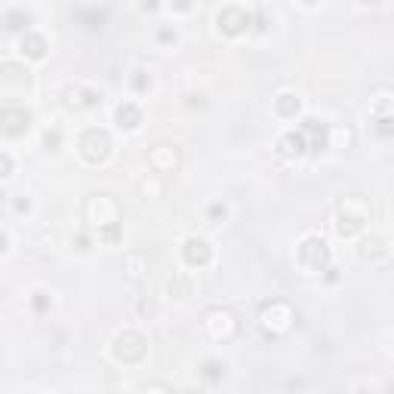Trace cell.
<instances>
[{
  "instance_id": "obj_1",
  "label": "cell",
  "mask_w": 394,
  "mask_h": 394,
  "mask_svg": "<svg viewBox=\"0 0 394 394\" xmlns=\"http://www.w3.org/2000/svg\"><path fill=\"white\" fill-rule=\"evenodd\" d=\"M299 265L305 271H326V265H330V247H326L324 237L311 234L305 237V241L299 243Z\"/></svg>"
},
{
  "instance_id": "obj_2",
  "label": "cell",
  "mask_w": 394,
  "mask_h": 394,
  "mask_svg": "<svg viewBox=\"0 0 394 394\" xmlns=\"http://www.w3.org/2000/svg\"><path fill=\"white\" fill-rule=\"evenodd\" d=\"M145 351H148V342L142 333H136V330L121 333V336L114 339V345H111V354L121 363H139L145 358Z\"/></svg>"
},
{
  "instance_id": "obj_3",
  "label": "cell",
  "mask_w": 394,
  "mask_h": 394,
  "mask_svg": "<svg viewBox=\"0 0 394 394\" xmlns=\"http://www.w3.org/2000/svg\"><path fill=\"white\" fill-rule=\"evenodd\" d=\"M80 158L86 163H102L111 154V136L105 130H99V126H93V130H86L84 136H80Z\"/></svg>"
},
{
  "instance_id": "obj_4",
  "label": "cell",
  "mask_w": 394,
  "mask_h": 394,
  "mask_svg": "<svg viewBox=\"0 0 394 394\" xmlns=\"http://www.w3.org/2000/svg\"><path fill=\"white\" fill-rule=\"evenodd\" d=\"M250 22L252 16L243 6H225V10H219V16H215V25H219V31L222 34H228V37H237V34H243L250 28Z\"/></svg>"
},
{
  "instance_id": "obj_5",
  "label": "cell",
  "mask_w": 394,
  "mask_h": 394,
  "mask_svg": "<svg viewBox=\"0 0 394 394\" xmlns=\"http://www.w3.org/2000/svg\"><path fill=\"white\" fill-rule=\"evenodd\" d=\"M28 126H31V114H28V111H22V108H0V132H3V136L19 139V136H25V132H28Z\"/></svg>"
},
{
  "instance_id": "obj_6",
  "label": "cell",
  "mask_w": 394,
  "mask_h": 394,
  "mask_svg": "<svg viewBox=\"0 0 394 394\" xmlns=\"http://www.w3.org/2000/svg\"><path fill=\"white\" fill-rule=\"evenodd\" d=\"M262 324H265V330H271V333H287L289 324H293V311H289V305H284V302H271L268 308L262 311Z\"/></svg>"
},
{
  "instance_id": "obj_7",
  "label": "cell",
  "mask_w": 394,
  "mask_h": 394,
  "mask_svg": "<svg viewBox=\"0 0 394 394\" xmlns=\"http://www.w3.org/2000/svg\"><path fill=\"white\" fill-rule=\"evenodd\" d=\"M182 256H185V262H188L191 268H200V265H206L213 259V250H210V243H206L204 237H188V241L182 243Z\"/></svg>"
},
{
  "instance_id": "obj_8",
  "label": "cell",
  "mask_w": 394,
  "mask_h": 394,
  "mask_svg": "<svg viewBox=\"0 0 394 394\" xmlns=\"http://www.w3.org/2000/svg\"><path fill=\"white\" fill-rule=\"evenodd\" d=\"M299 132H302L305 139L311 136V142H308L311 151H324V148H326V123H324V121H315V117H308V121L302 123Z\"/></svg>"
},
{
  "instance_id": "obj_9",
  "label": "cell",
  "mask_w": 394,
  "mask_h": 394,
  "mask_svg": "<svg viewBox=\"0 0 394 394\" xmlns=\"http://www.w3.org/2000/svg\"><path fill=\"white\" fill-rule=\"evenodd\" d=\"M47 37H40V34H31L28 31L25 37L19 40V53L22 56H28V59H43L47 56Z\"/></svg>"
},
{
  "instance_id": "obj_10",
  "label": "cell",
  "mask_w": 394,
  "mask_h": 394,
  "mask_svg": "<svg viewBox=\"0 0 394 394\" xmlns=\"http://www.w3.org/2000/svg\"><path fill=\"white\" fill-rule=\"evenodd\" d=\"M114 121L121 130H136V126L142 123V111H139V105H132V102H123V105L114 111Z\"/></svg>"
},
{
  "instance_id": "obj_11",
  "label": "cell",
  "mask_w": 394,
  "mask_h": 394,
  "mask_svg": "<svg viewBox=\"0 0 394 394\" xmlns=\"http://www.w3.org/2000/svg\"><path fill=\"white\" fill-rule=\"evenodd\" d=\"M278 148H280L284 158H299V154L308 151V142H305L302 132H287V136L278 142Z\"/></svg>"
},
{
  "instance_id": "obj_12",
  "label": "cell",
  "mask_w": 394,
  "mask_h": 394,
  "mask_svg": "<svg viewBox=\"0 0 394 394\" xmlns=\"http://www.w3.org/2000/svg\"><path fill=\"white\" fill-rule=\"evenodd\" d=\"M274 111H278L280 117H296V114H299V96H293V93L278 96V102H274Z\"/></svg>"
},
{
  "instance_id": "obj_13",
  "label": "cell",
  "mask_w": 394,
  "mask_h": 394,
  "mask_svg": "<svg viewBox=\"0 0 394 394\" xmlns=\"http://www.w3.org/2000/svg\"><path fill=\"white\" fill-rule=\"evenodd\" d=\"M28 22H31V16H28V13H22V10H13L10 16H6V28H25Z\"/></svg>"
},
{
  "instance_id": "obj_14",
  "label": "cell",
  "mask_w": 394,
  "mask_h": 394,
  "mask_svg": "<svg viewBox=\"0 0 394 394\" xmlns=\"http://www.w3.org/2000/svg\"><path fill=\"white\" fill-rule=\"evenodd\" d=\"M10 173H13V158H10V154L0 151V179H6Z\"/></svg>"
},
{
  "instance_id": "obj_15",
  "label": "cell",
  "mask_w": 394,
  "mask_h": 394,
  "mask_svg": "<svg viewBox=\"0 0 394 394\" xmlns=\"http://www.w3.org/2000/svg\"><path fill=\"white\" fill-rule=\"evenodd\" d=\"M210 219H213V222L225 219V204H213V206H210Z\"/></svg>"
},
{
  "instance_id": "obj_16",
  "label": "cell",
  "mask_w": 394,
  "mask_h": 394,
  "mask_svg": "<svg viewBox=\"0 0 394 394\" xmlns=\"http://www.w3.org/2000/svg\"><path fill=\"white\" fill-rule=\"evenodd\" d=\"M206 376H210V379L219 376V363H206Z\"/></svg>"
},
{
  "instance_id": "obj_17",
  "label": "cell",
  "mask_w": 394,
  "mask_h": 394,
  "mask_svg": "<svg viewBox=\"0 0 394 394\" xmlns=\"http://www.w3.org/2000/svg\"><path fill=\"white\" fill-rule=\"evenodd\" d=\"M160 40H176V31H160Z\"/></svg>"
},
{
  "instance_id": "obj_18",
  "label": "cell",
  "mask_w": 394,
  "mask_h": 394,
  "mask_svg": "<svg viewBox=\"0 0 394 394\" xmlns=\"http://www.w3.org/2000/svg\"><path fill=\"white\" fill-rule=\"evenodd\" d=\"M3 250H6V234L0 232V252H3Z\"/></svg>"
}]
</instances>
